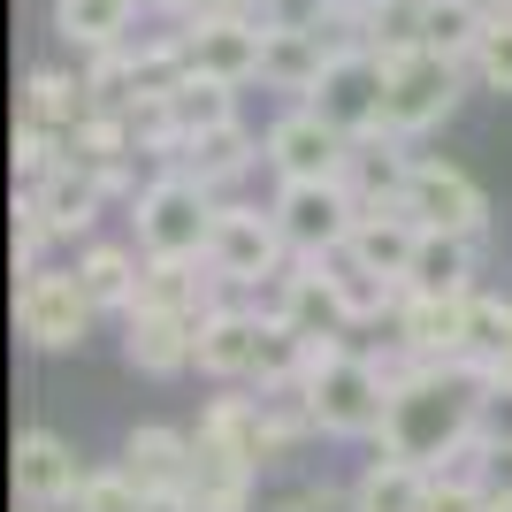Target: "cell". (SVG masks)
<instances>
[{"label":"cell","instance_id":"cell-39","mask_svg":"<svg viewBox=\"0 0 512 512\" xmlns=\"http://www.w3.org/2000/svg\"><path fill=\"white\" fill-rule=\"evenodd\" d=\"M146 512H199V505L184 490H169V497H146Z\"/></svg>","mask_w":512,"mask_h":512},{"label":"cell","instance_id":"cell-21","mask_svg":"<svg viewBox=\"0 0 512 512\" xmlns=\"http://www.w3.org/2000/svg\"><path fill=\"white\" fill-rule=\"evenodd\" d=\"M321 268H329V283H337V299H344V314H352V329H360V321L398 314V299H406V283H398V276H383L375 260H360L352 245L321 253Z\"/></svg>","mask_w":512,"mask_h":512},{"label":"cell","instance_id":"cell-31","mask_svg":"<svg viewBox=\"0 0 512 512\" xmlns=\"http://www.w3.org/2000/svg\"><path fill=\"white\" fill-rule=\"evenodd\" d=\"M306 31H314L329 54H360L367 46V0H314V8H306Z\"/></svg>","mask_w":512,"mask_h":512},{"label":"cell","instance_id":"cell-37","mask_svg":"<svg viewBox=\"0 0 512 512\" xmlns=\"http://www.w3.org/2000/svg\"><path fill=\"white\" fill-rule=\"evenodd\" d=\"M421 512H490V482H428V505Z\"/></svg>","mask_w":512,"mask_h":512},{"label":"cell","instance_id":"cell-41","mask_svg":"<svg viewBox=\"0 0 512 512\" xmlns=\"http://www.w3.org/2000/svg\"><path fill=\"white\" fill-rule=\"evenodd\" d=\"M497 367H512V299H505V344H497Z\"/></svg>","mask_w":512,"mask_h":512},{"label":"cell","instance_id":"cell-32","mask_svg":"<svg viewBox=\"0 0 512 512\" xmlns=\"http://www.w3.org/2000/svg\"><path fill=\"white\" fill-rule=\"evenodd\" d=\"M482 8H474V0H428V46H436V54H459V62H467L474 54V39H482Z\"/></svg>","mask_w":512,"mask_h":512},{"label":"cell","instance_id":"cell-16","mask_svg":"<svg viewBox=\"0 0 512 512\" xmlns=\"http://www.w3.org/2000/svg\"><path fill=\"white\" fill-rule=\"evenodd\" d=\"M268 306H276L299 337H314V344L352 329V314H344V299H337V283H329V268H321V260H291V268L276 276V291H268Z\"/></svg>","mask_w":512,"mask_h":512},{"label":"cell","instance_id":"cell-38","mask_svg":"<svg viewBox=\"0 0 512 512\" xmlns=\"http://www.w3.org/2000/svg\"><path fill=\"white\" fill-rule=\"evenodd\" d=\"M146 16H161V23H184V16H199V0H146Z\"/></svg>","mask_w":512,"mask_h":512},{"label":"cell","instance_id":"cell-13","mask_svg":"<svg viewBox=\"0 0 512 512\" xmlns=\"http://www.w3.org/2000/svg\"><path fill=\"white\" fill-rule=\"evenodd\" d=\"M260 344H268V306L253 299H222L199 314V375H214V383H253L260 367Z\"/></svg>","mask_w":512,"mask_h":512},{"label":"cell","instance_id":"cell-30","mask_svg":"<svg viewBox=\"0 0 512 512\" xmlns=\"http://www.w3.org/2000/svg\"><path fill=\"white\" fill-rule=\"evenodd\" d=\"M474 436H482L497 459H512V367H490V375H482V390H474Z\"/></svg>","mask_w":512,"mask_h":512},{"label":"cell","instance_id":"cell-36","mask_svg":"<svg viewBox=\"0 0 512 512\" xmlns=\"http://www.w3.org/2000/svg\"><path fill=\"white\" fill-rule=\"evenodd\" d=\"M260 512H360V497H352V490H329V482H306V490L276 497V505H260Z\"/></svg>","mask_w":512,"mask_h":512},{"label":"cell","instance_id":"cell-33","mask_svg":"<svg viewBox=\"0 0 512 512\" xmlns=\"http://www.w3.org/2000/svg\"><path fill=\"white\" fill-rule=\"evenodd\" d=\"M467 69H474V77H482L490 92H512V8H505V16H490V23H482V39H474Z\"/></svg>","mask_w":512,"mask_h":512},{"label":"cell","instance_id":"cell-34","mask_svg":"<svg viewBox=\"0 0 512 512\" xmlns=\"http://www.w3.org/2000/svg\"><path fill=\"white\" fill-rule=\"evenodd\" d=\"M77 512H146V490H138L123 467H100V474H85Z\"/></svg>","mask_w":512,"mask_h":512},{"label":"cell","instance_id":"cell-12","mask_svg":"<svg viewBox=\"0 0 512 512\" xmlns=\"http://www.w3.org/2000/svg\"><path fill=\"white\" fill-rule=\"evenodd\" d=\"M390 329H398V344H406V352H421L428 367L474 360V291H459V299L406 291V299H398V314H390ZM482 367H490V360H482Z\"/></svg>","mask_w":512,"mask_h":512},{"label":"cell","instance_id":"cell-28","mask_svg":"<svg viewBox=\"0 0 512 512\" xmlns=\"http://www.w3.org/2000/svg\"><path fill=\"white\" fill-rule=\"evenodd\" d=\"M138 268H146V253H123V245H85L77 253V276H85L100 314H130L138 306Z\"/></svg>","mask_w":512,"mask_h":512},{"label":"cell","instance_id":"cell-29","mask_svg":"<svg viewBox=\"0 0 512 512\" xmlns=\"http://www.w3.org/2000/svg\"><path fill=\"white\" fill-rule=\"evenodd\" d=\"M413 46H428V0H367V54L398 62Z\"/></svg>","mask_w":512,"mask_h":512},{"label":"cell","instance_id":"cell-35","mask_svg":"<svg viewBox=\"0 0 512 512\" xmlns=\"http://www.w3.org/2000/svg\"><path fill=\"white\" fill-rule=\"evenodd\" d=\"M46 245H54V230H46V214L31 207V199H16V276H31V268H46Z\"/></svg>","mask_w":512,"mask_h":512},{"label":"cell","instance_id":"cell-9","mask_svg":"<svg viewBox=\"0 0 512 512\" xmlns=\"http://www.w3.org/2000/svg\"><path fill=\"white\" fill-rule=\"evenodd\" d=\"M260 62H268V23L260 16H184V69L199 77H222V85H253Z\"/></svg>","mask_w":512,"mask_h":512},{"label":"cell","instance_id":"cell-24","mask_svg":"<svg viewBox=\"0 0 512 512\" xmlns=\"http://www.w3.org/2000/svg\"><path fill=\"white\" fill-rule=\"evenodd\" d=\"M406 291H428V299H459V291H474V237L421 230V253H413V268H406Z\"/></svg>","mask_w":512,"mask_h":512},{"label":"cell","instance_id":"cell-7","mask_svg":"<svg viewBox=\"0 0 512 512\" xmlns=\"http://www.w3.org/2000/svg\"><path fill=\"white\" fill-rule=\"evenodd\" d=\"M92 291L77 268H31V276L16 283V337L39 344V352H69V344H85L92 329Z\"/></svg>","mask_w":512,"mask_h":512},{"label":"cell","instance_id":"cell-10","mask_svg":"<svg viewBox=\"0 0 512 512\" xmlns=\"http://www.w3.org/2000/svg\"><path fill=\"white\" fill-rule=\"evenodd\" d=\"M260 146H268L276 184H329V176H344V161H352V138H344L337 123H321L306 100L291 107V115H276Z\"/></svg>","mask_w":512,"mask_h":512},{"label":"cell","instance_id":"cell-6","mask_svg":"<svg viewBox=\"0 0 512 512\" xmlns=\"http://www.w3.org/2000/svg\"><path fill=\"white\" fill-rule=\"evenodd\" d=\"M467 92V62L459 54H436V46H413L390 62V130L398 138H428L436 123H451V107Z\"/></svg>","mask_w":512,"mask_h":512},{"label":"cell","instance_id":"cell-5","mask_svg":"<svg viewBox=\"0 0 512 512\" xmlns=\"http://www.w3.org/2000/svg\"><path fill=\"white\" fill-rule=\"evenodd\" d=\"M306 107H314L321 123H337L344 138H375V130H390V62L383 54H329V69H321V85L306 92Z\"/></svg>","mask_w":512,"mask_h":512},{"label":"cell","instance_id":"cell-15","mask_svg":"<svg viewBox=\"0 0 512 512\" xmlns=\"http://www.w3.org/2000/svg\"><path fill=\"white\" fill-rule=\"evenodd\" d=\"M85 474L92 467H77V451L54 436V428H23L16 436V497L23 505H77V490H85Z\"/></svg>","mask_w":512,"mask_h":512},{"label":"cell","instance_id":"cell-3","mask_svg":"<svg viewBox=\"0 0 512 512\" xmlns=\"http://www.w3.org/2000/svg\"><path fill=\"white\" fill-rule=\"evenodd\" d=\"M214 214H222V199H214L199 176H184V169H161L146 192H130L138 253H161V260H207Z\"/></svg>","mask_w":512,"mask_h":512},{"label":"cell","instance_id":"cell-1","mask_svg":"<svg viewBox=\"0 0 512 512\" xmlns=\"http://www.w3.org/2000/svg\"><path fill=\"white\" fill-rule=\"evenodd\" d=\"M490 367L482 360H444V367H413L406 383H390V421L375 444L398 451V459H421L436 467L459 436L474 428V390H482Z\"/></svg>","mask_w":512,"mask_h":512},{"label":"cell","instance_id":"cell-11","mask_svg":"<svg viewBox=\"0 0 512 512\" xmlns=\"http://www.w3.org/2000/svg\"><path fill=\"white\" fill-rule=\"evenodd\" d=\"M406 214L421 230H451V237H474V245L490 237V192H482L467 169H451V161H413Z\"/></svg>","mask_w":512,"mask_h":512},{"label":"cell","instance_id":"cell-43","mask_svg":"<svg viewBox=\"0 0 512 512\" xmlns=\"http://www.w3.org/2000/svg\"><path fill=\"white\" fill-rule=\"evenodd\" d=\"M23 512H46V505H23Z\"/></svg>","mask_w":512,"mask_h":512},{"label":"cell","instance_id":"cell-20","mask_svg":"<svg viewBox=\"0 0 512 512\" xmlns=\"http://www.w3.org/2000/svg\"><path fill=\"white\" fill-rule=\"evenodd\" d=\"M123 474L146 497L192 490V436H184V428H153V421L130 428V436H123Z\"/></svg>","mask_w":512,"mask_h":512},{"label":"cell","instance_id":"cell-26","mask_svg":"<svg viewBox=\"0 0 512 512\" xmlns=\"http://www.w3.org/2000/svg\"><path fill=\"white\" fill-rule=\"evenodd\" d=\"M92 85L85 77H69V69H31V85H23V115L16 123H39V130H54V138H62V130H77L92 115Z\"/></svg>","mask_w":512,"mask_h":512},{"label":"cell","instance_id":"cell-22","mask_svg":"<svg viewBox=\"0 0 512 512\" xmlns=\"http://www.w3.org/2000/svg\"><path fill=\"white\" fill-rule=\"evenodd\" d=\"M360 260H375L383 276H398L406 283V268H413V253H421V222H413L406 207H360V222H352V237H344Z\"/></svg>","mask_w":512,"mask_h":512},{"label":"cell","instance_id":"cell-27","mask_svg":"<svg viewBox=\"0 0 512 512\" xmlns=\"http://www.w3.org/2000/svg\"><path fill=\"white\" fill-rule=\"evenodd\" d=\"M428 482H436V474H428L421 459L375 451V467L352 482V497H360V512H421L428 505Z\"/></svg>","mask_w":512,"mask_h":512},{"label":"cell","instance_id":"cell-25","mask_svg":"<svg viewBox=\"0 0 512 512\" xmlns=\"http://www.w3.org/2000/svg\"><path fill=\"white\" fill-rule=\"evenodd\" d=\"M138 16H146V0H54V39L100 54V46H123Z\"/></svg>","mask_w":512,"mask_h":512},{"label":"cell","instance_id":"cell-42","mask_svg":"<svg viewBox=\"0 0 512 512\" xmlns=\"http://www.w3.org/2000/svg\"><path fill=\"white\" fill-rule=\"evenodd\" d=\"M505 8H512V0H497V16H505Z\"/></svg>","mask_w":512,"mask_h":512},{"label":"cell","instance_id":"cell-2","mask_svg":"<svg viewBox=\"0 0 512 512\" xmlns=\"http://www.w3.org/2000/svg\"><path fill=\"white\" fill-rule=\"evenodd\" d=\"M299 398L321 436H383V421H390V383L375 367V352H352L344 337H321L306 352Z\"/></svg>","mask_w":512,"mask_h":512},{"label":"cell","instance_id":"cell-17","mask_svg":"<svg viewBox=\"0 0 512 512\" xmlns=\"http://www.w3.org/2000/svg\"><path fill=\"white\" fill-rule=\"evenodd\" d=\"M413 138L398 130H375V138H352V161H344V192L360 207H406V176L421 153H406Z\"/></svg>","mask_w":512,"mask_h":512},{"label":"cell","instance_id":"cell-14","mask_svg":"<svg viewBox=\"0 0 512 512\" xmlns=\"http://www.w3.org/2000/svg\"><path fill=\"white\" fill-rule=\"evenodd\" d=\"M123 360L138 375H184L199 360V314H161V306H130L123 314Z\"/></svg>","mask_w":512,"mask_h":512},{"label":"cell","instance_id":"cell-19","mask_svg":"<svg viewBox=\"0 0 512 512\" xmlns=\"http://www.w3.org/2000/svg\"><path fill=\"white\" fill-rule=\"evenodd\" d=\"M23 199L46 214V230H54V237H85L92 222H100V207H107V184L85 176L77 161H54L39 184H23Z\"/></svg>","mask_w":512,"mask_h":512},{"label":"cell","instance_id":"cell-4","mask_svg":"<svg viewBox=\"0 0 512 512\" xmlns=\"http://www.w3.org/2000/svg\"><path fill=\"white\" fill-rule=\"evenodd\" d=\"M291 245H283L276 230V207H237V199H222V214H214V237H207V268L230 291H276V276L291 268Z\"/></svg>","mask_w":512,"mask_h":512},{"label":"cell","instance_id":"cell-18","mask_svg":"<svg viewBox=\"0 0 512 512\" xmlns=\"http://www.w3.org/2000/svg\"><path fill=\"white\" fill-rule=\"evenodd\" d=\"M253 161H268V146H260L253 130H245V123H214V130H199V138H184L161 169H184V176H199L207 192H230Z\"/></svg>","mask_w":512,"mask_h":512},{"label":"cell","instance_id":"cell-40","mask_svg":"<svg viewBox=\"0 0 512 512\" xmlns=\"http://www.w3.org/2000/svg\"><path fill=\"white\" fill-rule=\"evenodd\" d=\"M490 512H512V482H490Z\"/></svg>","mask_w":512,"mask_h":512},{"label":"cell","instance_id":"cell-23","mask_svg":"<svg viewBox=\"0 0 512 512\" xmlns=\"http://www.w3.org/2000/svg\"><path fill=\"white\" fill-rule=\"evenodd\" d=\"M321 69H329V46L306 31V23H268V62H260V85H276V92H314L321 85Z\"/></svg>","mask_w":512,"mask_h":512},{"label":"cell","instance_id":"cell-8","mask_svg":"<svg viewBox=\"0 0 512 512\" xmlns=\"http://www.w3.org/2000/svg\"><path fill=\"white\" fill-rule=\"evenodd\" d=\"M268 207H276V230L299 260L337 253L344 237H352V222H360V199L344 192V176H329V184H276Z\"/></svg>","mask_w":512,"mask_h":512}]
</instances>
